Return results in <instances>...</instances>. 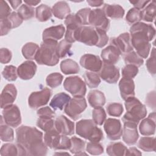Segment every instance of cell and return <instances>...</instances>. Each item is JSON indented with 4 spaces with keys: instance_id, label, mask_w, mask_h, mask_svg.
I'll return each instance as SVG.
<instances>
[{
    "instance_id": "obj_1",
    "label": "cell",
    "mask_w": 156,
    "mask_h": 156,
    "mask_svg": "<svg viewBox=\"0 0 156 156\" xmlns=\"http://www.w3.org/2000/svg\"><path fill=\"white\" fill-rule=\"evenodd\" d=\"M43 138V133L34 127L21 126L16 130V143L26 149L27 155H46L48 146Z\"/></svg>"
},
{
    "instance_id": "obj_2",
    "label": "cell",
    "mask_w": 156,
    "mask_h": 156,
    "mask_svg": "<svg viewBox=\"0 0 156 156\" xmlns=\"http://www.w3.org/2000/svg\"><path fill=\"white\" fill-rule=\"evenodd\" d=\"M130 40L133 48L143 58H146L150 52V41L155 35L154 27L149 24L142 22L136 23L130 28Z\"/></svg>"
},
{
    "instance_id": "obj_3",
    "label": "cell",
    "mask_w": 156,
    "mask_h": 156,
    "mask_svg": "<svg viewBox=\"0 0 156 156\" xmlns=\"http://www.w3.org/2000/svg\"><path fill=\"white\" fill-rule=\"evenodd\" d=\"M58 42L53 40H44L40 44L35 57L36 62L41 65L54 66L59 61L57 52Z\"/></svg>"
},
{
    "instance_id": "obj_4",
    "label": "cell",
    "mask_w": 156,
    "mask_h": 156,
    "mask_svg": "<svg viewBox=\"0 0 156 156\" xmlns=\"http://www.w3.org/2000/svg\"><path fill=\"white\" fill-rule=\"evenodd\" d=\"M76 133L90 141L99 142L104 138L102 130L92 119H81L76 122Z\"/></svg>"
},
{
    "instance_id": "obj_5",
    "label": "cell",
    "mask_w": 156,
    "mask_h": 156,
    "mask_svg": "<svg viewBox=\"0 0 156 156\" xmlns=\"http://www.w3.org/2000/svg\"><path fill=\"white\" fill-rule=\"evenodd\" d=\"M124 105L126 113L122 118L123 122L129 121L138 124L146 116V108L137 98L135 97L129 98L125 101Z\"/></svg>"
},
{
    "instance_id": "obj_6",
    "label": "cell",
    "mask_w": 156,
    "mask_h": 156,
    "mask_svg": "<svg viewBox=\"0 0 156 156\" xmlns=\"http://www.w3.org/2000/svg\"><path fill=\"white\" fill-rule=\"evenodd\" d=\"M75 40L88 46H97L99 35L97 30L92 26H80L75 33Z\"/></svg>"
},
{
    "instance_id": "obj_7",
    "label": "cell",
    "mask_w": 156,
    "mask_h": 156,
    "mask_svg": "<svg viewBox=\"0 0 156 156\" xmlns=\"http://www.w3.org/2000/svg\"><path fill=\"white\" fill-rule=\"evenodd\" d=\"M64 88L74 97H83L87 91L85 82L79 76H69L63 82Z\"/></svg>"
},
{
    "instance_id": "obj_8",
    "label": "cell",
    "mask_w": 156,
    "mask_h": 156,
    "mask_svg": "<svg viewBox=\"0 0 156 156\" xmlns=\"http://www.w3.org/2000/svg\"><path fill=\"white\" fill-rule=\"evenodd\" d=\"M87 106L83 97H74L69 100L64 108L65 113L72 119H78Z\"/></svg>"
},
{
    "instance_id": "obj_9",
    "label": "cell",
    "mask_w": 156,
    "mask_h": 156,
    "mask_svg": "<svg viewBox=\"0 0 156 156\" xmlns=\"http://www.w3.org/2000/svg\"><path fill=\"white\" fill-rule=\"evenodd\" d=\"M88 23L94 28L101 29L105 32H107L110 27V21L102 9L91 10Z\"/></svg>"
},
{
    "instance_id": "obj_10",
    "label": "cell",
    "mask_w": 156,
    "mask_h": 156,
    "mask_svg": "<svg viewBox=\"0 0 156 156\" xmlns=\"http://www.w3.org/2000/svg\"><path fill=\"white\" fill-rule=\"evenodd\" d=\"M52 95V91L45 87L39 91L32 92L29 96L28 104L31 108L37 109L46 105Z\"/></svg>"
},
{
    "instance_id": "obj_11",
    "label": "cell",
    "mask_w": 156,
    "mask_h": 156,
    "mask_svg": "<svg viewBox=\"0 0 156 156\" xmlns=\"http://www.w3.org/2000/svg\"><path fill=\"white\" fill-rule=\"evenodd\" d=\"M2 116L5 124L10 127H16L21 123V112L18 107L15 104L4 108Z\"/></svg>"
},
{
    "instance_id": "obj_12",
    "label": "cell",
    "mask_w": 156,
    "mask_h": 156,
    "mask_svg": "<svg viewBox=\"0 0 156 156\" xmlns=\"http://www.w3.org/2000/svg\"><path fill=\"white\" fill-rule=\"evenodd\" d=\"M104 129L107 138L112 141L118 140L122 134L121 121L115 118H108L104 121Z\"/></svg>"
},
{
    "instance_id": "obj_13",
    "label": "cell",
    "mask_w": 156,
    "mask_h": 156,
    "mask_svg": "<svg viewBox=\"0 0 156 156\" xmlns=\"http://www.w3.org/2000/svg\"><path fill=\"white\" fill-rule=\"evenodd\" d=\"M65 24L66 27L65 35V40L70 43L76 41L75 33L76 31L82 26V24L79 20L76 14H69L66 16L65 20Z\"/></svg>"
},
{
    "instance_id": "obj_14",
    "label": "cell",
    "mask_w": 156,
    "mask_h": 156,
    "mask_svg": "<svg viewBox=\"0 0 156 156\" xmlns=\"http://www.w3.org/2000/svg\"><path fill=\"white\" fill-rule=\"evenodd\" d=\"M99 76L103 80L108 83H116L120 76L119 70L114 65L104 63L99 71Z\"/></svg>"
},
{
    "instance_id": "obj_15",
    "label": "cell",
    "mask_w": 156,
    "mask_h": 156,
    "mask_svg": "<svg viewBox=\"0 0 156 156\" xmlns=\"http://www.w3.org/2000/svg\"><path fill=\"white\" fill-rule=\"evenodd\" d=\"M110 44L115 46L121 54H125L133 49L131 43L130 34L127 32L122 33L117 37L112 38Z\"/></svg>"
},
{
    "instance_id": "obj_16",
    "label": "cell",
    "mask_w": 156,
    "mask_h": 156,
    "mask_svg": "<svg viewBox=\"0 0 156 156\" xmlns=\"http://www.w3.org/2000/svg\"><path fill=\"white\" fill-rule=\"evenodd\" d=\"M80 64L88 71L97 73L101 70L103 63L98 55L86 54L81 57Z\"/></svg>"
},
{
    "instance_id": "obj_17",
    "label": "cell",
    "mask_w": 156,
    "mask_h": 156,
    "mask_svg": "<svg viewBox=\"0 0 156 156\" xmlns=\"http://www.w3.org/2000/svg\"><path fill=\"white\" fill-rule=\"evenodd\" d=\"M123 123L122 134L123 141L128 145L135 144L139 138L137 130L138 124L129 121H125Z\"/></svg>"
},
{
    "instance_id": "obj_18",
    "label": "cell",
    "mask_w": 156,
    "mask_h": 156,
    "mask_svg": "<svg viewBox=\"0 0 156 156\" xmlns=\"http://www.w3.org/2000/svg\"><path fill=\"white\" fill-rule=\"evenodd\" d=\"M54 127L62 135H72L74 133V123L63 115L56 118L54 121Z\"/></svg>"
},
{
    "instance_id": "obj_19",
    "label": "cell",
    "mask_w": 156,
    "mask_h": 156,
    "mask_svg": "<svg viewBox=\"0 0 156 156\" xmlns=\"http://www.w3.org/2000/svg\"><path fill=\"white\" fill-rule=\"evenodd\" d=\"M17 96V90L13 84H7L1 94V108H4L13 104Z\"/></svg>"
},
{
    "instance_id": "obj_20",
    "label": "cell",
    "mask_w": 156,
    "mask_h": 156,
    "mask_svg": "<svg viewBox=\"0 0 156 156\" xmlns=\"http://www.w3.org/2000/svg\"><path fill=\"white\" fill-rule=\"evenodd\" d=\"M37 69V65L34 62L31 60L25 61L18 67V76L23 80L31 79L35 74Z\"/></svg>"
},
{
    "instance_id": "obj_21",
    "label": "cell",
    "mask_w": 156,
    "mask_h": 156,
    "mask_svg": "<svg viewBox=\"0 0 156 156\" xmlns=\"http://www.w3.org/2000/svg\"><path fill=\"white\" fill-rule=\"evenodd\" d=\"M155 113L153 112L140 122L139 131L144 136H151L155 133Z\"/></svg>"
},
{
    "instance_id": "obj_22",
    "label": "cell",
    "mask_w": 156,
    "mask_h": 156,
    "mask_svg": "<svg viewBox=\"0 0 156 156\" xmlns=\"http://www.w3.org/2000/svg\"><path fill=\"white\" fill-rule=\"evenodd\" d=\"M119 89L121 96L124 101L135 96V83L131 79L122 77L119 82Z\"/></svg>"
},
{
    "instance_id": "obj_23",
    "label": "cell",
    "mask_w": 156,
    "mask_h": 156,
    "mask_svg": "<svg viewBox=\"0 0 156 156\" xmlns=\"http://www.w3.org/2000/svg\"><path fill=\"white\" fill-rule=\"evenodd\" d=\"M121 53L118 49L112 44H110L101 51V56L103 62L108 64L115 65L120 58Z\"/></svg>"
},
{
    "instance_id": "obj_24",
    "label": "cell",
    "mask_w": 156,
    "mask_h": 156,
    "mask_svg": "<svg viewBox=\"0 0 156 156\" xmlns=\"http://www.w3.org/2000/svg\"><path fill=\"white\" fill-rule=\"evenodd\" d=\"M65 28L62 24L46 28L43 32L42 38L44 40L56 41L61 39L65 32Z\"/></svg>"
},
{
    "instance_id": "obj_25",
    "label": "cell",
    "mask_w": 156,
    "mask_h": 156,
    "mask_svg": "<svg viewBox=\"0 0 156 156\" xmlns=\"http://www.w3.org/2000/svg\"><path fill=\"white\" fill-rule=\"evenodd\" d=\"M0 154L1 156L27 155L26 149L18 143L4 144L1 148Z\"/></svg>"
},
{
    "instance_id": "obj_26",
    "label": "cell",
    "mask_w": 156,
    "mask_h": 156,
    "mask_svg": "<svg viewBox=\"0 0 156 156\" xmlns=\"http://www.w3.org/2000/svg\"><path fill=\"white\" fill-rule=\"evenodd\" d=\"M61 137L62 134L59 133L54 127L52 130L45 132L44 135V142L49 148L58 150Z\"/></svg>"
},
{
    "instance_id": "obj_27",
    "label": "cell",
    "mask_w": 156,
    "mask_h": 156,
    "mask_svg": "<svg viewBox=\"0 0 156 156\" xmlns=\"http://www.w3.org/2000/svg\"><path fill=\"white\" fill-rule=\"evenodd\" d=\"M102 9L107 17L114 20L122 18L125 13L124 9L119 4H105Z\"/></svg>"
},
{
    "instance_id": "obj_28",
    "label": "cell",
    "mask_w": 156,
    "mask_h": 156,
    "mask_svg": "<svg viewBox=\"0 0 156 156\" xmlns=\"http://www.w3.org/2000/svg\"><path fill=\"white\" fill-rule=\"evenodd\" d=\"M87 98L89 104L93 108L102 107L104 105L106 101L104 93L98 90L90 91Z\"/></svg>"
},
{
    "instance_id": "obj_29",
    "label": "cell",
    "mask_w": 156,
    "mask_h": 156,
    "mask_svg": "<svg viewBox=\"0 0 156 156\" xmlns=\"http://www.w3.org/2000/svg\"><path fill=\"white\" fill-rule=\"evenodd\" d=\"M71 97L66 93L61 92L54 96L51 99L49 105L54 110H62L68 103Z\"/></svg>"
},
{
    "instance_id": "obj_30",
    "label": "cell",
    "mask_w": 156,
    "mask_h": 156,
    "mask_svg": "<svg viewBox=\"0 0 156 156\" xmlns=\"http://www.w3.org/2000/svg\"><path fill=\"white\" fill-rule=\"evenodd\" d=\"M52 13L57 18L63 20L70 14V7L66 1H58L52 7Z\"/></svg>"
},
{
    "instance_id": "obj_31",
    "label": "cell",
    "mask_w": 156,
    "mask_h": 156,
    "mask_svg": "<svg viewBox=\"0 0 156 156\" xmlns=\"http://www.w3.org/2000/svg\"><path fill=\"white\" fill-rule=\"evenodd\" d=\"M127 147L121 142H113L110 143L106 149L107 154L110 156L126 155Z\"/></svg>"
},
{
    "instance_id": "obj_32",
    "label": "cell",
    "mask_w": 156,
    "mask_h": 156,
    "mask_svg": "<svg viewBox=\"0 0 156 156\" xmlns=\"http://www.w3.org/2000/svg\"><path fill=\"white\" fill-rule=\"evenodd\" d=\"M60 69L65 74H77L80 71L78 63L72 59H65L60 63Z\"/></svg>"
},
{
    "instance_id": "obj_33",
    "label": "cell",
    "mask_w": 156,
    "mask_h": 156,
    "mask_svg": "<svg viewBox=\"0 0 156 156\" xmlns=\"http://www.w3.org/2000/svg\"><path fill=\"white\" fill-rule=\"evenodd\" d=\"M39 48L40 47L37 44L33 42H28L23 46L21 52L25 58L29 60H34L35 58Z\"/></svg>"
},
{
    "instance_id": "obj_34",
    "label": "cell",
    "mask_w": 156,
    "mask_h": 156,
    "mask_svg": "<svg viewBox=\"0 0 156 156\" xmlns=\"http://www.w3.org/2000/svg\"><path fill=\"white\" fill-rule=\"evenodd\" d=\"M138 146L145 152H154L156 149L155 138L148 136L141 137L138 141Z\"/></svg>"
},
{
    "instance_id": "obj_35",
    "label": "cell",
    "mask_w": 156,
    "mask_h": 156,
    "mask_svg": "<svg viewBox=\"0 0 156 156\" xmlns=\"http://www.w3.org/2000/svg\"><path fill=\"white\" fill-rule=\"evenodd\" d=\"M52 15V10L46 4H41L35 9V16L38 21L44 22L49 20Z\"/></svg>"
},
{
    "instance_id": "obj_36",
    "label": "cell",
    "mask_w": 156,
    "mask_h": 156,
    "mask_svg": "<svg viewBox=\"0 0 156 156\" xmlns=\"http://www.w3.org/2000/svg\"><path fill=\"white\" fill-rule=\"evenodd\" d=\"M2 116L1 117V126H0V138L3 141L11 142L14 140L13 130L10 126L5 124L3 121Z\"/></svg>"
},
{
    "instance_id": "obj_37",
    "label": "cell",
    "mask_w": 156,
    "mask_h": 156,
    "mask_svg": "<svg viewBox=\"0 0 156 156\" xmlns=\"http://www.w3.org/2000/svg\"><path fill=\"white\" fill-rule=\"evenodd\" d=\"M156 4L155 1H151L149 4L141 11L142 20L146 22H153L155 19Z\"/></svg>"
},
{
    "instance_id": "obj_38",
    "label": "cell",
    "mask_w": 156,
    "mask_h": 156,
    "mask_svg": "<svg viewBox=\"0 0 156 156\" xmlns=\"http://www.w3.org/2000/svg\"><path fill=\"white\" fill-rule=\"evenodd\" d=\"M124 60L126 65H132L137 67L141 66L144 63L143 58L133 51L124 54Z\"/></svg>"
},
{
    "instance_id": "obj_39",
    "label": "cell",
    "mask_w": 156,
    "mask_h": 156,
    "mask_svg": "<svg viewBox=\"0 0 156 156\" xmlns=\"http://www.w3.org/2000/svg\"><path fill=\"white\" fill-rule=\"evenodd\" d=\"M70 139L71 147L69 150L72 154L79 155L80 153L84 152L85 142L83 140L76 136H72Z\"/></svg>"
},
{
    "instance_id": "obj_40",
    "label": "cell",
    "mask_w": 156,
    "mask_h": 156,
    "mask_svg": "<svg viewBox=\"0 0 156 156\" xmlns=\"http://www.w3.org/2000/svg\"><path fill=\"white\" fill-rule=\"evenodd\" d=\"M85 83L90 88H96L101 83V79L98 74L91 71H85L83 75Z\"/></svg>"
},
{
    "instance_id": "obj_41",
    "label": "cell",
    "mask_w": 156,
    "mask_h": 156,
    "mask_svg": "<svg viewBox=\"0 0 156 156\" xmlns=\"http://www.w3.org/2000/svg\"><path fill=\"white\" fill-rule=\"evenodd\" d=\"M71 46L72 44L65 40H61L58 43L57 46V52L59 58H63L67 55H72V53L71 52Z\"/></svg>"
},
{
    "instance_id": "obj_42",
    "label": "cell",
    "mask_w": 156,
    "mask_h": 156,
    "mask_svg": "<svg viewBox=\"0 0 156 156\" xmlns=\"http://www.w3.org/2000/svg\"><path fill=\"white\" fill-rule=\"evenodd\" d=\"M142 20V12L135 8H131L126 16V21L130 24H134Z\"/></svg>"
},
{
    "instance_id": "obj_43",
    "label": "cell",
    "mask_w": 156,
    "mask_h": 156,
    "mask_svg": "<svg viewBox=\"0 0 156 156\" xmlns=\"http://www.w3.org/2000/svg\"><path fill=\"white\" fill-rule=\"evenodd\" d=\"M106 116L107 115L105 110L102 107L94 108L92 111L93 121L96 125H102V124L105 121Z\"/></svg>"
},
{
    "instance_id": "obj_44",
    "label": "cell",
    "mask_w": 156,
    "mask_h": 156,
    "mask_svg": "<svg viewBox=\"0 0 156 156\" xmlns=\"http://www.w3.org/2000/svg\"><path fill=\"white\" fill-rule=\"evenodd\" d=\"M37 126L44 132H48L54 128V121L48 117H38Z\"/></svg>"
},
{
    "instance_id": "obj_45",
    "label": "cell",
    "mask_w": 156,
    "mask_h": 156,
    "mask_svg": "<svg viewBox=\"0 0 156 156\" xmlns=\"http://www.w3.org/2000/svg\"><path fill=\"white\" fill-rule=\"evenodd\" d=\"M63 81V76L59 73H53L49 74L46 79V82L47 85L54 88L60 86Z\"/></svg>"
},
{
    "instance_id": "obj_46",
    "label": "cell",
    "mask_w": 156,
    "mask_h": 156,
    "mask_svg": "<svg viewBox=\"0 0 156 156\" xmlns=\"http://www.w3.org/2000/svg\"><path fill=\"white\" fill-rule=\"evenodd\" d=\"M17 13L23 18V20H27L31 19L34 16V9L26 4L21 5L17 10Z\"/></svg>"
},
{
    "instance_id": "obj_47",
    "label": "cell",
    "mask_w": 156,
    "mask_h": 156,
    "mask_svg": "<svg viewBox=\"0 0 156 156\" xmlns=\"http://www.w3.org/2000/svg\"><path fill=\"white\" fill-rule=\"evenodd\" d=\"M2 76L8 81H15L16 80L18 76L17 68L13 65L5 66L2 72Z\"/></svg>"
},
{
    "instance_id": "obj_48",
    "label": "cell",
    "mask_w": 156,
    "mask_h": 156,
    "mask_svg": "<svg viewBox=\"0 0 156 156\" xmlns=\"http://www.w3.org/2000/svg\"><path fill=\"white\" fill-rule=\"evenodd\" d=\"M106 109L107 113L110 116L115 117L120 116L124 111L122 105L120 103L117 102H112L108 104L107 106Z\"/></svg>"
},
{
    "instance_id": "obj_49",
    "label": "cell",
    "mask_w": 156,
    "mask_h": 156,
    "mask_svg": "<svg viewBox=\"0 0 156 156\" xmlns=\"http://www.w3.org/2000/svg\"><path fill=\"white\" fill-rule=\"evenodd\" d=\"M86 151L91 155H97L104 152V147L99 142L90 141L87 144Z\"/></svg>"
},
{
    "instance_id": "obj_50",
    "label": "cell",
    "mask_w": 156,
    "mask_h": 156,
    "mask_svg": "<svg viewBox=\"0 0 156 156\" xmlns=\"http://www.w3.org/2000/svg\"><path fill=\"white\" fill-rule=\"evenodd\" d=\"M138 73L137 66L127 64L122 69V76L124 78L132 79Z\"/></svg>"
},
{
    "instance_id": "obj_51",
    "label": "cell",
    "mask_w": 156,
    "mask_h": 156,
    "mask_svg": "<svg viewBox=\"0 0 156 156\" xmlns=\"http://www.w3.org/2000/svg\"><path fill=\"white\" fill-rule=\"evenodd\" d=\"M90 12H91V9L90 8H83L79 10L76 13L82 26H85V25L89 24L88 19H89V15H90Z\"/></svg>"
},
{
    "instance_id": "obj_52",
    "label": "cell",
    "mask_w": 156,
    "mask_h": 156,
    "mask_svg": "<svg viewBox=\"0 0 156 156\" xmlns=\"http://www.w3.org/2000/svg\"><path fill=\"white\" fill-rule=\"evenodd\" d=\"M146 67L149 73L154 76L155 74V51L153 48L149 58L146 60Z\"/></svg>"
},
{
    "instance_id": "obj_53",
    "label": "cell",
    "mask_w": 156,
    "mask_h": 156,
    "mask_svg": "<svg viewBox=\"0 0 156 156\" xmlns=\"http://www.w3.org/2000/svg\"><path fill=\"white\" fill-rule=\"evenodd\" d=\"M11 9L6 1H0V20L7 18L11 14Z\"/></svg>"
},
{
    "instance_id": "obj_54",
    "label": "cell",
    "mask_w": 156,
    "mask_h": 156,
    "mask_svg": "<svg viewBox=\"0 0 156 156\" xmlns=\"http://www.w3.org/2000/svg\"><path fill=\"white\" fill-rule=\"evenodd\" d=\"M7 18L12 25V29L18 27L22 24L23 21V18L19 15V14L17 12H12V13L9 15V16Z\"/></svg>"
},
{
    "instance_id": "obj_55",
    "label": "cell",
    "mask_w": 156,
    "mask_h": 156,
    "mask_svg": "<svg viewBox=\"0 0 156 156\" xmlns=\"http://www.w3.org/2000/svg\"><path fill=\"white\" fill-rule=\"evenodd\" d=\"M12 52L7 48H1L0 49V61L2 64L8 63L12 59Z\"/></svg>"
},
{
    "instance_id": "obj_56",
    "label": "cell",
    "mask_w": 156,
    "mask_h": 156,
    "mask_svg": "<svg viewBox=\"0 0 156 156\" xmlns=\"http://www.w3.org/2000/svg\"><path fill=\"white\" fill-rule=\"evenodd\" d=\"M37 114L38 117H48L51 118H53L55 115L54 111L48 106L39 108L37 110Z\"/></svg>"
},
{
    "instance_id": "obj_57",
    "label": "cell",
    "mask_w": 156,
    "mask_h": 156,
    "mask_svg": "<svg viewBox=\"0 0 156 156\" xmlns=\"http://www.w3.org/2000/svg\"><path fill=\"white\" fill-rule=\"evenodd\" d=\"M0 26H1V35L4 36L7 35L12 27V25L8 20V18L0 20Z\"/></svg>"
},
{
    "instance_id": "obj_58",
    "label": "cell",
    "mask_w": 156,
    "mask_h": 156,
    "mask_svg": "<svg viewBox=\"0 0 156 156\" xmlns=\"http://www.w3.org/2000/svg\"><path fill=\"white\" fill-rule=\"evenodd\" d=\"M96 29L97 30L99 35V42L96 46L98 48H102L107 44L109 39L108 37L106 34V32L101 29Z\"/></svg>"
},
{
    "instance_id": "obj_59",
    "label": "cell",
    "mask_w": 156,
    "mask_h": 156,
    "mask_svg": "<svg viewBox=\"0 0 156 156\" xmlns=\"http://www.w3.org/2000/svg\"><path fill=\"white\" fill-rule=\"evenodd\" d=\"M129 2L130 4H133V5L134 6V8L140 10L141 9H144L145 6H146V5L151 2V1L140 0V1H130Z\"/></svg>"
},
{
    "instance_id": "obj_60",
    "label": "cell",
    "mask_w": 156,
    "mask_h": 156,
    "mask_svg": "<svg viewBox=\"0 0 156 156\" xmlns=\"http://www.w3.org/2000/svg\"><path fill=\"white\" fill-rule=\"evenodd\" d=\"M142 154L141 152L138 150L136 147H132L129 149H127L126 152V155H141Z\"/></svg>"
},
{
    "instance_id": "obj_61",
    "label": "cell",
    "mask_w": 156,
    "mask_h": 156,
    "mask_svg": "<svg viewBox=\"0 0 156 156\" xmlns=\"http://www.w3.org/2000/svg\"><path fill=\"white\" fill-rule=\"evenodd\" d=\"M87 3L91 7H99L104 4L103 1H92L88 0Z\"/></svg>"
},
{
    "instance_id": "obj_62",
    "label": "cell",
    "mask_w": 156,
    "mask_h": 156,
    "mask_svg": "<svg viewBox=\"0 0 156 156\" xmlns=\"http://www.w3.org/2000/svg\"><path fill=\"white\" fill-rule=\"evenodd\" d=\"M9 2L11 4L13 9H16L20 6V5L22 3V1H9Z\"/></svg>"
},
{
    "instance_id": "obj_63",
    "label": "cell",
    "mask_w": 156,
    "mask_h": 156,
    "mask_svg": "<svg viewBox=\"0 0 156 156\" xmlns=\"http://www.w3.org/2000/svg\"><path fill=\"white\" fill-rule=\"evenodd\" d=\"M41 1H25L24 3L30 6H35L38 4H39Z\"/></svg>"
}]
</instances>
